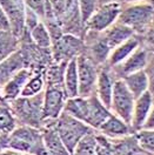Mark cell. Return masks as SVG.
<instances>
[{"label":"cell","mask_w":154,"mask_h":155,"mask_svg":"<svg viewBox=\"0 0 154 155\" xmlns=\"http://www.w3.org/2000/svg\"><path fill=\"white\" fill-rule=\"evenodd\" d=\"M154 20V11L147 1L122 4L118 21L134 31L136 35H144Z\"/></svg>","instance_id":"6da1fadb"},{"label":"cell","mask_w":154,"mask_h":155,"mask_svg":"<svg viewBox=\"0 0 154 155\" xmlns=\"http://www.w3.org/2000/svg\"><path fill=\"white\" fill-rule=\"evenodd\" d=\"M52 126L54 127L71 154L73 153L78 142L86 134L93 130V128H91L85 122L69 115L66 112H62L58 119L52 124Z\"/></svg>","instance_id":"7a4b0ae2"},{"label":"cell","mask_w":154,"mask_h":155,"mask_svg":"<svg viewBox=\"0 0 154 155\" xmlns=\"http://www.w3.org/2000/svg\"><path fill=\"white\" fill-rule=\"evenodd\" d=\"M42 97L44 92L31 97H19L11 101L10 107L22 125L38 128L42 122Z\"/></svg>","instance_id":"3957f363"},{"label":"cell","mask_w":154,"mask_h":155,"mask_svg":"<svg viewBox=\"0 0 154 155\" xmlns=\"http://www.w3.org/2000/svg\"><path fill=\"white\" fill-rule=\"evenodd\" d=\"M41 142L42 135L37 127L22 125L15 127L8 134L6 148L31 155V153L35 149V147Z\"/></svg>","instance_id":"277c9868"},{"label":"cell","mask_w":154,"mask_h":155,"mask_svg":"<svg viewBox=\"0 0 154 155\" xmlns=\"http://www.w3.org/2000/svg\"><path fill=\"white\" fill-rule=\"evenodd\" d=\"M78 79H79V97H89L95 94V86L99 67L84 51L77 57Z\"/></svg>","instance_id":"5b68a950"},{"label":"cell","mask_w":154,"mask_h":155,"mask_svg":"<svg viewBox=\"0 0 154 155\" xmlns=\"http://www.w3.org/2000/svg\"><path fill=\"white\" fill-rule=\"evenodd\" d=\"M135 97L131 93V91L127 88L122 79H116L114 82L113 94L111 100V112L120 119H122L131 126L132 120V112L134 106Z\"/></svg>","instance_id":"8992f818"},{"label":"cell","mask_w":154,"mask_h":155,"mask_svg":"<svg viewBox=\"0 0 154 155\" xmlns=\"http://www.w3.org/2000/svg\"><path fill=\"white\" fill-rule=\"evenodd\" d=\"M121 8H122L121 1H112L99 5L94 11V13L86 21L85 28L93 32H104L105 29L111 27L114 22L118 21Z\"/></svg>","instance_id":"52a82bcc"},{"label":"cell","mask_w":154,"mask_h":155,"mask_svg":"<svg viewBox=\"0 0 154 155\" xmlns=\"http://www.w3.org/2000/svg\"><path fill=\"white\" fill-rule=\"evenodd\" d=\"M66 99L62 86H47L42 97V122L52 125L64 112Z\"/></svg>","instance_id":"ba28073f"},{"label":"cell","mask_w":154,"mask_h":155,"mask_svg":"<svg viewBox=\"0 0 154 155\" xmlns=\"http://www.w3.org/2000/svg\"><path fill=\"white\" fill-rule=\"evenodd\" d=\"M53 58L57 62H68L85 51V41L73 34H62L52 42Z\"/></svg>","instance_id":"9c48e42d"},{"label":"cell","mask_w":154,"mask_h":155,"mask_svg":"<svg viewBox=\"0 0 154 155\" xmlns=\"http://www.w3.org/2000/svg\"><path fill=\"white\" fill-rule=\"evenodd\" d=\"M149 54H151V51L141 44L126 60H124L121 64H119L116 67L111 68L113 69L118 79H122L128 74H132L139 71H144L145 67L147 66Z\"/></svg>","instance_id":"30bf717a"},{"label":"cell","mask_w":154,"mask_h":155,"mask_svg":"<svg viewBox=\"0 0 154 155\" xmlns=\"http://www.w3.org/2000/svg\"><path fill=\"white\" fill-rule=\"evenodd\" d=\"M116 79L118 78L116 77L113 69L109 66L99 68L95 86V95L108 109L111 107V100H112L114 82Z\"/></svg>","instance_id":"8fae6325"},{"label":"cell","mask_w":154,"mask_h":155,"mask_svg":"<svg viewBox=\"0 0 154 155\" xmlns=\"http://www.w3.org/2000/svg\"><path fill=\"white\" fill-rule=\"evenodd\" d=\"M111 114L112 112L98 99L95 94L87 97V112L85 117L86 125L98 130V128L105 122V120Z\"/></svg>","instance_id":"7c38bea8"},{"label":"cell","mask_w":154,"mask_h":155,"mask_svg":"<svg viewBox=\"0 0 154 155\" xmlns=\"http://www.w3.org/2000/svg\"><path fill=\"white\" fill-rule=\"evenodd\" d=\"M153 101L154 97L148 91L135 99L133 112H132V120H131V128L134 133L140 130L144 127L145 122L147 120V116L151 112Z\"/></svg>","instance_id":"4fadbf2b"},{"label":"cell","mask_w":154,"mask_h":155,"mask_svg":"<svg viewBox=\"0 0 154 155\" xmlns=\"http://www.w3.org/2000/svg\"><path fill=\"white\" fill-rule=\"evenodd\" d=\"M33 71L31 68L24 67L19 69L10 80L1 87V97L5 100L12 101L20 97L21 91L28 79L33 75Z\"/></svg>","instance_id":"5bb4252c"},{"label":"cell","mask_w":154,"mask_h":155,"mask_svg":"<svg viewBox=\"0 0 154 155\" xmlns=\"http://www.w3.org/2000/svg\"><path fill=\"white\" fill-rule=\"evenodd\" d=\"M96 132H99L100 134H102L111 140L121 139L134 133L127 122H125L122 119H120L113 113L107 117L105 122L98 128Z\"/></svg>","instance_id":"9a60e30c"},{"label":"cell","mask_w":154,"mask_h":155,"mask_svg":"<svg viewBox=\"0 0 154 155\" xmlns=\"http://www.w3.org/2000/svg\"><path fill=\"white\" fill-rule=\"evenodd\" d=\"M141 44H142V40L140 38V35L134 34L133 37L125 40L124 42H121L120 45H118L116 47H114L111 51L106 65L109 67L118 66L119 64H121L124 60L128 58Z\"/></svg>","instance_id":"2e32d148"},{"label":"cell","mask_w":154,"mask_h":155,"mask_svg":"<svg viewBox=\"0 0 154 155\" xmlns=\"http://www.w3.org/2000/svg\"><path fill=\"white\" fill-rule=\"evenodd\" d=\"M0 6L6 14L10 22L12 33L19 38L21 32L24 31L25 25V12L14 0H0Z\"/></svg>","instance_id":"e0dca14e"},{"label":"cell","mask_w":154,"mask_h":155,"mask_svg":"<svg viewBox=\"0 0 154 155\" xmlns=\"http://www.w3.org/2000/svg\"><path fill=\"white\" fill-rule=\"evenodd\" d=\"M134 34L135 33L133 29L129 28L128 26H126L121 22H119V21L114 22L111 27L105 29L104 32H101V35L105 39V41L107 42L111 51L114 47H116L118 45H120L121 42H124L125 40L133 37Z\"/></svg>","instance_id":"ac0fdd59"},{"label":"cell","mask_w":154,"mask_h":155,"mask_svg":"<svg viewBox=\"0 0 154 155\" xmlns=\"http://www.w3.org/2000/svg\"><path fill=\"white\" fill-rule=\"evenodd\" d=\"M41 135L44 146L49 153L53 155H72L52 125L45 127L41 130Z\"/></svg>","instance_id":"d6986e66"},{"label":"cell","mask_w":154,"mask_h":155,"mask_svg":"<svg viewBox=\"0 0 154 155\" xmlns=\"http://www.w3.org/2000/svg\"><path fill=\"white\" fill-rule=\"evenodd\" d=\"M64 91L67 97H79V79H78L77 58L71 59L66 65L64 73Z\"/></svg>","instance_id":"ffe728a7"},{"label":"cell","mask_w":154,"mask_h":155,"mask_svg":"<svg viewBox=\"0 0 154 155\" xmlns=\"http://www.w3.org/2000/svg\"><path fill=\"white\" fill-rule=\"evenodd\" d=\"M24 68V58L19 52H14L12 55L0 62V87H2L19 69Z\"/></svg>","instance_id":"44dd1931"},{"label":"cell","mask_w":154,"mask_h":155,"mask_svg":"<svg viewBox=\"0 0 154 155\" xmlns=\"http://www.w3.org/2000/svg\"><path fill=\"white\" fill-rule=\"evenodd\" d=\"M113 155H138L145 153L135 139L134 133L121 139L112 140Z\"/></svg>","instance_id":"7402d4cb"},{"label":"cell","mask_w":154,"mask_h":155,"mask_svg":"<svg viewBox=\"0 0 154 155\" xmlns=\"http://www.w3.org/2000/svg\"><path fill=\"white\" fill-rule=\"evenodd\" d=\"M125 85L136 99L148 91V80L145 71H139L122 78Z\"/></svg>","instance_id":"603a6c76"},{"label":"cell","mask_w":154,"mask_h":155,"mask_svg":"<svg viewBox=\"0 0 154 155\" xmlns=\"http://www.w3.org/2000/svg\"><path fill=\"white\" fill-rule=\"evenodd\" d=\"M18 38L12 33V31L0 32V62L17 52Z\"/></svg>","instance_id":"cb8c5ba5"},{"label":"cell","mask_w":154,"mask_h":155,"mask_svg":"<svg viewBox=\"0 0 154 155\" xmlns=\"http://www.w3.org/2000/svg\"><path fill=\"white\" fill-rule=\"evenodd\" d=\"M31 38L34 41V44L41 49H48L52 47V39L49 35L46 25L42 21H39L38 24L29 29Z\"/></svg>","instance_id":"d4e9b609"},{"label":"cell","mask_w":154,"mask_h":155,"mask_svg":"<svg viewBox=\"0 0 154 155\" xmlns=\"http://www.w3.org/2000/svg\"><path fill=\"white\" fill-rule=\"evenodd\" d=\"M45 87V78L42 73H33V75L29 78L26 85L24 86L20 97H31L37 95L39 93H42Z\"/></svg>","instance_id":"484cf974"},{"label":"cell","mask_w":154,"mask_h":155,"mask_svg":"<svg viewBox=\"0 0 154 155\" xmlns=\"http://www.w3.org/2000/svg\"><path fill=\"white\" fill-rule=\"evenodd\" d=\"M96 130H92L84 136L75 146L72 155H95Z\"/></svg>","instance_id":"4316f807"},{"label":"cell","mask_w":154,"mask_h":155,"mask_svg":"<svg viewBox=\"0 0 154 155\" xmlns=\"http://www.w3.org/2000/svg\"><path fill=\"white\" fill-rule=\"evenodd\" d=\"M15 127V116L11 107L0 104V135L8 136Z\"/></svg>","instance_id":"83f0119b"},{"label":"cell","mask_w":154,"mask_h":155,"mask_svg":"<svg viewBox=\"0 0 154 155\" xmlns=\"http://www.w3.org/2000/svg\"><path fill=\"white\" fill-rule=\"evenodd\" d=\"M26 4V7L34 12L40 19H54L57 18L54 13L51 11L49 5L46 0H24Z\"/></svg>","instance_id":"f1b7e54d"},{"label":"cell","mask_w":154,"mask_h":155,"mask_svg":"<svg viewBox=\"0 0 154 155\" xmlns=\"http://www.w3.org/2000/svg\"><path fill=\"white\" fill-rule=\"evenodd\" d=\"M140 148L147 154L154 155V129H140L134 133Z\"/></svg>","instance_id":"f546056e"},{"label":"cell","mask_w":154,"mask_h":155,"mask_svg":"<svg viewBox=\"0 0 154 155\" xmlns=\"http://www.w3.org/2000/svg\"><path fill=\"white\" fill-rule=\"evenodd\" d=\"M77 4L79 14H80V20L85 26L86 21L89 19V17L94 13L96 7L99 6V1L98 0H77Z\"/></svg>","instance_id":"4dcf8cb0"},{"label":"cell","mask_w":154,"mask_h":155,"mask_svg":"<svg viewBox=\"0 0 154 155\" xmlns=\"http://www.w3.org/2000/svg\"><path fill=\"white\" fill-rule=\"evenodd\" d=\"M95 155H113L112 140L108 139L99 132L96 133V152Z\"/></svg>","instance_id":"1f68e13d"},{"label":"cell","mask_w":154,"mask_h":155,"mask_svg":"<svg viewBox=\"0 0 154 155\" xmlns=\"http://www.w3.org/2000/svg\"><path fill=\"white\" fill-rule=\"evenodd\" d=\"M144 71L147 75V80H148V92L154 97V51H151L147 66L145 67Z\"/></svg>","instance_id":"d6a6232c"},{"label":"cell","mask_w":154,"mask_h":155,"mask_svg":"<svg viewBox=\"0 0 154 155\" xmlns=\"http://www.w3.org/2000/svg\"><path fill=\"white\" fill-rule=\"evenodd\" d=\"M142 45L146 46L148 49L154 51V20L151 24V26L148 27V29L145 32V34L142 35Z\"/></svg>","instance_id":"836d02e7"},{"label":"cell","mask_w":154,"mask_h":155,"mask_svg":"<svg viewBox=\"0 0 154 155\" xmlns=\"http://www.w3.org/2000/svg\"><path fill=\"white\" fill-rule=\"evenodd\" d=\"M1 31H11V26L6 14L4 13V11L0 6V32Z\"/></svg>","instance_id":"e575fe53"},{"label":"cell","mask_w":154,"mask_h":155,"mask_svg":"<svg viewBox=\"0 0 154 155\" xmlns=\"http://www.w3.org/2000/svg\"><path fill=\"white\" fill-rule=\"evenodd\" d=\"M142 128H145V129H154V101L153 105H152V108H151V112L147 116V120H146Z\"/></svg>","instance_id":"d590c367"},{"label":"cell","mask_w":154,"mask_h":155,"mask_svg":"<svg viewBox=\"0 0 154 155\" xmlns=\"http://www.w3.org/2000/svg\"><path fill=\"white\" fill-rule=\"evenodd\" d=\"M31 155H53V154L49 153L47 149L45 148L44 142H41V143H39V145L35 147V149L31 153Z\"/></svg>","instance_id":"8d00e7d4"},{"label":"cell","mask_w":154,"mask_h":155,"mask_svg":"<svg viewBox=\"0 0 154 155\" xmlns=\"http://www.w3.org/2000/svg\"><path fill=\"white\" fill-rule=\"evenodd\" d=\"M6 142H7V136L0 135V150L6 148Z\"/></svg>","instance_id":"74e56055"},{"label":"cell","mask_w":154,"mask_h":155,"mask_svg":"<svg viewBox=\"0 0 154 155\" xmlns=\"http://www.w3.org/2000/svg\"><path fill=\"white\" fill-rule=\"evenodd\" d=\"M122 4H135V2H142V1H147V0H121Z\"/></svg>","instance_id":"f35d334b"},{"label":"cell","mask_w":154,"mask_h":155,"mask_svg":"<svg viewBox=\"0 0 154 155\" xmlns=\"http://www.w3.org/2000/svg\"><path fill=\"white\" fill-rule=\"evenodd\" d=\"M99 1V5H102V4H107V2H112V1H121V0H98ZM122 2V1H121Z\"/></svg>","instance_id":"ab89813d"},{"label":"cell","mask_w":154,"mask_h":155,"mask_svg":"<svg viewBox=\"0 0 154 155\" xmlns=\"http://www.w3.org/2000/svg\"><path fill=\"white\" fill-rule=\"evenodd\" d=\"M147 2L151 5V7L153 8V11H154V0H147Z\"/></svg>","instance_id":"60d3db41"},{"label":"cell","mask_w":154,"mask_h":155,"mask_svg":"<svg viewBox=\"0 0 154 155\" xmlns=\"http://www.w3.org/2000/svg\"><path fill=\"white\" fill-rule=\"evenodd\" d=\"M138 155H151V154H147V153H140V154H138Z\"/></svg>","instance_id":"b9f144b4"}]
</instances>
